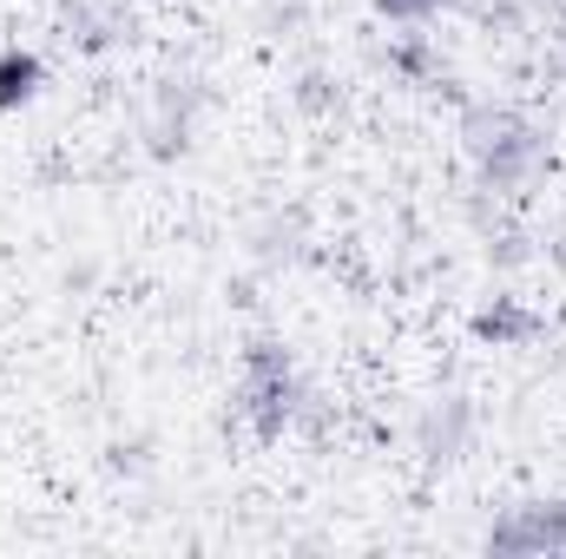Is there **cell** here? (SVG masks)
I'll return each instance as SVG.
<instances>
[{"label": "cell", "mask_w": 566, "mask_h": 559, "mask_svg": "<svg viewBox=\"0 0 566 559\" xmlns=\"http://www.w3.org/2000/svg\"><path fill=\"white\" fill-rule=\"evenodd\" d=\"M238 402H244V415L258 428V441H277L283 428H290L296 402H303V382H296V362H290L283 342L258 336L244 349V389H238Z\"/></svg>", "instance_id": "obj_1"}, {"label": "cell", "mask_w": 566, "mask_h": 559, "mask_svg": "<svg viewBox=\"0 0 566 559\" xmlns=\"http://www.w3.org/2000/svg\"><path fill=\"white\" fill-rule=\"evenodd\" d=\"M488 553H566V500H521L488 527Z\"/></svg>", "instance_id": "obj_2"}, {"label": "cell", "mask_w": 566, "mask_h": 559, "mask_svg": "<svg viewBox=\"0 0 566 559\" xmlns=\"http://www.w3.org/2000/svg\"><path fill=\"white\" fill-rule=\"evenodd\" d=\"M541 165H547V139H541V126H534V119H514L501 139L474 158V171H481V184H488V191H521Z\"/></svg>", "instance_id": "obj_3"}, {"label": "cell", "mask_w": 566, "mask_h": 559, "mask_svg": "<svg viewBox=\"0 0 566 559\" xmlns=\"http://www.w3.org/2000/svg\"><path fill=\"white\" fill-rule=\"evenodd\" d=\"M198 113H205V86L198 80H165L158 106H151V158H185L198 139Z\"/></svg>", "instance_id": "obj_4"}, {"label": "cell", "mask_w": 566, "mask_h": 559, "mask_svg": "<svg viewBox=\"0 0 566 559\" xmlns=\"http://www.w3.org/2000/svg\"><path fill=\"white\" fill-rule=\"evenodd\" d=\"M416 447H422L434 467H454L474 447V402L468 395H434L428 415L416 421Z\"/></svg>", "instance_id": "obj_5"}, {"label": "cell", "mask_w": 566, "mask_h": 559, "mask_svg": "<svg viewBox=\"0 0 566 559\" xmlns=\"http://www.w3.org/2000/svg\"><path fill=\"white\" fill-rule=\"evenodd\" d=\"M468 329H474L481 342H494V349H527L547 323H541L521 296H494V303H481V309H474V323H468Z\"/></svg>", "instance_id": "obj_6"}, {"label": "cell", "mask_w": 566, "mask_h": 559, "mask_svg": "<svg viewBox=\"0 0 566 559\" xmlns=\"http://www.w3.org/2000/svg\"><path fill=\"white\" fill-rule=\"evenodd\" d=\"M40 86H46V60L33 46H0V113L33 106Z\"/></svg>", "instance_id": "obj_7"}, {"label": "cell", "mask_w": 566, "mask_h": 559, "mask_svg": "<svg viewBox=\"0 0 566 559\" xmlns=\"http://www.w3.org/2000/svg\"><path fill=\"white\" fill-rule=\"evenodd\" d=\"M514 119H521V113H514V106H494V99L468 106V113H461V151H468V158H481V151L501 139V133H507Z\"/></svg>", "instance_id": "obj_8"}, {"label": "cell", "mask_w": 566, "mask_h": 559, "mask_svg": "<svg viewBox=\"0 0 566 559\" xmlns=\"http://www.w3.org/2000/svg\"><path fill=\"white\" fill-rule=\"evenodd\" d=\"M303 251V211H283L258 231V264H290Z\"/></svg>", "instance_id": "obj_9"}, {"label": "cell", "mask_w": 566, "mask_h": 559, "mask_svg": "<svg viewBox=\"0 0 566 559\" xmlns=\"http://www.w3.org/2000/svg\"><path fill=\"white\" fill-rule=\"evenodd\" d=\"M66 27H73V40H80L86 53H106V46H113V27H106L86 0H66Z\"/></svg>", "instance_id": "obj_10"}, {"label": "cell", "mask_w": 566, "mask_h": 559, "mask_svg": "<svg viewBox=\"0 0 566 559\" xmlns=\"http://www.w3.org/2000/svg\"><path fill=\"white\" fill-rule=\"evenodd\" d=\"M106 467H113V474H126V481H139V474H151V441H113V447H106Z\"/></svg>", "instance_id": "obj_11"}, {"label": "cell", "mask_w": 566, "mask_h": 559, "mask_svg": "<svg viewBox=\"0 0 566 559\" xmlns=\"http://www.w3.org/2000/svg\"><path fill=\"white\" fill-rule=\"evenodd\" d=\"M448 0H376V13L389 20V27H416V20H428V13H441Z\"/></svg>", "instance_id": "obj_12"}, {"label": "cell", "mask_w": 566, "mask_h": 559, "mask_svg": "<svg viewBox=\"0 0 566 559\" xmlns=\"http://www.w3.org/2000/svg\"><path fill=\"white\" fill-rule=\"evenodd\" d=\"M389 66L409 73V80H434V60H428V46H416V40H396L389 46Z\"/></svg>", "instance_id": "obj_13"}, {"label": "cell", "mask_w": 566, "mask_h": 559, "mask_svg": "<svg viewBox=\"0 0 566 559\" xmlns=\"http://www.w3.org/2000/svg\"><path fill=\"white\" fill-rule=\"evenodd\" d=\"M494 264L507 271V264H527V238H501V251H494Z\"/></svg>", "instance_id": "obj_14"}]
</instances>
